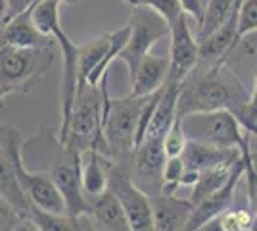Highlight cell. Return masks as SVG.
<instances>
[{
    "instance_id": "cell-10",
    "label": "cell",
    "mask_w": 257,
    "mask_h": 231,
    "mask_svg": "<svg viewBox=\"0 0 257 231\" xmlns=\"http://www.w3.org/2000/svg\"><path fill=\"white\" fill-rule=\"evenodd\" d=\"M200 64V43L194 35L188 16L182 14L171 25L169 35V73L167 85H182V81Z\"/></svg>"
},
{
    "instance_id": "cell-31",
    "label": "cell",
    "mask_w": 257,
    "mask_h": 231,
    "mask_svg": "<svg viewBox=\"0 0 257 231\" xmlns=\"http://www.w3.org/2000/svg\"><path fill=\"white\" fill-rule=\"evenodd\" d=\"M238 121L242 123V127L246 129L249 135L257 137V71H255V83H253V91L249 93V100L246 106L236 114Z\"/></svg>"
},
{
    "instance_id": "cell-6",
    "label": "cell",
    "mask_w": 257,
    "mask_h": 231,
    "mask_svg": "<svg viewBox=\"0 0 257 231\" xmlns=\"http://www.w3.org/2000/svg\"><path fill=\"white\" fill-rule=\"evenodd\" d=\"M128 25H131L128 41L123 46L117 60L125 62L128 77H133L139 64L144 60V56L150 54L152 48L160 43L161 39H169L171 27L160 14H156L146 6H133Z\"/></svg>"
},
{
    "instance_id": "cell-17",
    "label": "cell",
    "mask_w": 257,
    "mask_h": 231,
    "mask_svg": "<svg viewBox=\"0 0 257 231\" xmlns=\"http://www.w3.org/2000/svg\"><path fill=\"white\" fill-rule=\"evenodd\" d=\"M88 216L98 231H133L127 214L111 189L90 198Z\"/></svg>"
},
{
    "instance_id": "cell-30",
    "label": "cell",
    "mask_w": 257,
    "mask_h": 231,
    "mask_svg": "<svg viewBox=\"0 0 257 231\" xmlns=\"http://www.w3.org/2000/svg\"><path fill=\"white\" fill-rule=\"evenodd\" d=\"M186 141H188V137H186L184 127H182V120L177 116V120H175V123L171 125V129L163 137V148H165L167 158H171V156H181L182 150H184V146H186Z\"/></svg>"
},
{
    "instance_id": "cell-9",
    "label": "cell",
    "mask_w": 257,
    "mask_h": 231,
    "mask_svg": "<svg viewBox=\"0 0 257 231\" xmlns=\"http://www.w3.org/2000/svg\"><path fill=\"white\" fill-rule=\"evenodd\" d=\"M107 189H111L121 202L131 223V229L156 231L150 195L144 193L121 168L113 164H107Z\"/></svg>"
},
{
    "instance_id": "cell-21",
    "label": "cell",
    "mask_w": 257,
    "mask_h": 231,
    "mask_svg": "<svg viewBox=\"0 0 257 231\" xmlns=\"http://www.w3.org/2000/svg\"><path fill=\"white\" fill-rule=\"evenodd\" d=\"M29 218L41 231H88L96 229L90 216H69V214H58L48 212L39 206H33Z\"/></svg>"
},
{
    "instance_id": "cell-28",
    "label": "cell",
    "mask_w": 257,
    "mask_h": 231,
    "mask_svg": "<svg viewBox=\"0 0 257 231\" xmlns=\"http://www.w3.org/2000/svg\"><path fill=\"white\" fill-rule=\"evenodd\" d=\"M184 174H186V164H184L182 156L167 158L165 168H163V189H161V193L175 195L179 191V187H182Z\"/></svg>"
},
{
    "instance_id": "cell-37",
    "label": "cell",
    "mask_w": 257,
    "mask_h": 231,
    "mask_svg": "<svg viewBox=\"0 0 257 231\" xmlns=\"http://www.w3.org/2000/svg\"><path fill=\"white\" fill-rule=\"evenodd\" d=\"M10 20V6L8 0H0V25Z\"/></svg>"
},
{
    "instance_id": "cell-25",
    "label": "cell",
    "mask_w": 257,
    "mask_h": 231,
    "mask_svg": "<svg viewBox=\"0 0 257 231\" xmlns=\"http://www.w3.org/2000/svg\"><path fill=\"white\" fill-rule=\"evenodd\" d=\"M240 152H242V158H244V179H246L249 210L255 214L257 218V156L251 150L249 141L240 148Z\"/></svg>"
},
{
    "instance_id": "cell-29",
    "label": "cell",
    "mask_w": 257,
    "mask_h": 231,
    "mask_svg": "<svg viewBox=\"0 0 257 231\" xmlns=\"http://www.w3.org/2000/svg\"><path fill=\"white\" fill-rule=\"evenodd\" d=\"M257 31V0H242L238 14V29H236V46L247 35Z\"/></svg>"
},
{
    "instance_id": "cell-27",
    "label": "cell",
    "mask_w": 257,
    "mask_h": 231,
    "mask_svg": "<svg viewBox=\"0 0 257 231\" xmlns=\"http://www.w3.org/2000/svg\"><path fill=\"white\" fill-rule=\"evenodd\" d=\"M127 4L150 8V10H154L156 14H160L161 18L167 22L169 27L184 14L181 8V0H127Z\"/></svg>"
},
{
    "instance_id": "cell-4",
    "label": "cell",
    "mask_w": 257,
    "mask_h": 231,
    "mask_svg": "<svg viewBox=\"0 0 257 231\" xmlns=\"http://www.w3.org/2000/svg\"><path fill=\"white\" fill-rule=\"evenodd\" d=\"M52 64V46H4L0 48V85L10 95H25L43 81Z\"/></svg>"
},
{
    "instance_id": "cell-34",
    "label": "cell",
    "mask_w": 257,
    "mask_h": 231,
    "mask_svg": "<svg viewBox=\"0 0 257 231\" xmlns=\"http://www.w3.org/2000/svg\"><path fill=\"white\" fill-rule=\"evenodd\" d=\"M37 2H39V0H8V6H10V18H14V16L22 14L23 10H27V8L35 6Z\"/></svg>"
},
{
    "instance_id": "cell-19",
    "label": "cell",
    "mask_w": 257,
    "mask_h": 231,
    "mask_svg": "<svg viewBox=\"0 0 257 231\" xmlns=\"http://www.w3.org/2000/svg\"><path fill=\"white\" fill-rule=\"evenodd\" d=\"M81 181L88 198L98 197L107 189V164L100 150L81 154Z\"/></svg>"
},
{
    "instance_id": "cell-18",
    "label": "cell",
    "mask_w": 257,
    "mask_h": 231,
    "mask_svg": "<svg viewBox=\"0 0 257 231\" xmlns=\"http://www.w3.org/2000/svg\"><path fill=\"white\" fill-rule=\"evenodd\" d=\"M179 91L181 85H167L161 91V97L156 104V110L152 116L148 129L144 137H154V139H163L171 125L177 120V102H179Z\"/></svg>"
},
{
    "instance_id": "cell-14",
    "label": "cell",
    "mask_w": 257,
    "mask_h": 231,
    "mask_svg": "<svg viewBox=\"0 0 257 231\" xmlns=\"http://www.w3.org/2000/svg\"><path fill=\"white\" fill-rule=\"evenodd\" d=\"M156 231H184L186 221L192 214L194 204L188 198H181L167 193L150 197Z\"/></svg>"
},
{
    "instance_id": "cell-41",
    "label": "cell",
    "mask_w": 257,
    "mask_h": 231,
    "mask_svg": "<svg viewBox=\"0 0 257 231\" xmlns=\"http://www.w3.org/2000/svg\"><path fill=\"white\" fill-rule=\"evenodd\" d=\"M0 154H2V141H0Z\"/></svg>"
},
{
    "instance_id": "cell-22",
    "label": "cell",
    "mask_w": 257,
    "mask_h": 231,
    "mask_svg": "<svg viewBox=\"0 0 257 231\" xmlns=\"http://www.w3.org/2000/svg\"><path fill=\"white\" fill-rule=\"evenodd\" d=\"M238 0H207L205 2V14L202 25L196 29L198 43L207 39L211 33H215L219 27H223L226 20L234 14Z\"/></svg>"
},
{
    "instance_id": "cell-43",
    "label": "cell",
    "mask_w": 257,
    "mask_h": 231,
    "mask_svg": "<svg viewBox=\"0 0 257 231\" xmlns=\"http://www.w3.org/2000/svg\"><path fill=\"white\" fill-rule=\"evenodd\" d=\"M125 2H127V0H125Z\"/></svg>"
},
{
    "instance_id": "cell-12",
    "label": "cell",
    "mask_w": 257,
    "mask_h": 231,
    "mask_svg": "<svg viewBox=\"0 0 257 231\" xmlns=\"http://www.w3.org/2000/svg\"><path fill=\"white\" fill-rule=\"evenodd\" d=\"M244 177V158L240 156V160L232 166V172H230V177L226 181L223 187L219 191H215L213 195H209L207 198H204L200 204H196L192 208V214L186 221V227L184 231H192L200 225L207 223L209 220L213 218H219L225 210H228L232 206V200H234V193L240 181Z\"/></svg>"
},
{
    "instance_id": "cell-11",
    "label": "cell",
    "mask_w": 257,
    "mask_h": 231,
    "mask_svg": "<svg viewBox=\"0 0 257 231\" xmlns=\"http://www.w3.org/2000/svg\"><path fill=\"white\" fill-rule=\"evenodd\" d=\"M167 154L163 139L144 137L135 148V183L150 197L160 195L163 189V168Z\"/></svg>"
},
{
    "instance_id": "cell-35",
    "label": "cell",
    "mask_w": 257,
    "mask_h": 231,
    "mask_svg": "<svg viewBox=\"0 0 257 231\" xmlns=\"http://www.w3.org/2000/svg\"><path fill=\"white\" fill-rule=\"evenodd\" d=\"M12 231H41L37 225H35V221L31 218H22V220L16 223V227Z\"/></svg>"
},
{
    "instance_id": "cell-39",
    "label": "cell",
    "mask_w": 257,
    "mask_h": 231,
    "mask_svg": "<svg viewBox=\"0 0 257 231\" xmlns=\"http://www.w3.org/2000/svg\"><path fill=\"white\" fill-rule=\"evenodd\" d=\"M58 2H60V4H77L79 0H58Z\"/></svg>"
},
{
    "instance_id": "cell-32",
    "label": "cell",
    "mask_w": 257,
    "mask_h": 231,
    "mask_svg": "<svg viewBox=\"0 0 257 231\" xmlns=\"http://www.w3.org/2000/svg\"><path fill=\"white\" fill-rule=\"evenodd\" d=\"M22 218L23 216L12 206L10 202H6L0 197V231H12Z\"/></svg>"
},
{
    "instance_id": "cell-38",
    "label": "cell",
    "mask_w": 257,
    "mask_h": 231,
    "mask_svg": "<svg viewBox=\"0 0 257 231\" xmlns=\"http://www.w3.org/2000/svg\"><path fill=\"white\" fill-rule=\"evenodd\" d=\"M8 95H10V93H8L6 89L0 85V110L4 108V100H6V97H8Z\"/></svg>"
},
{
    "instance_id": "cell-20",
    "label": "cell",
    "mask_w": 257,
    "mask_h": 231,
    "mask_svg": "<svg viewBox=\"0 0 257 231\" xmlns=\"http://www.w3.org/2000/svg\"><path fill=\"white\" fill-rule=\"evenodd\" d=\"M0 197L6 202H10L23 218H29L33 208L31 200L20 185V179L14 172L12 162L4 154H0Z\"/></svg>"
},
{
    "instance_id": "cell-36",
    "label": "cell",
    "mask_w": 257,
    "mask_h": 231,
    "mask_svg": "<svg viewBox=\"0 0 257 231\" xmlns=\"http://www.w3.org/2000/svg\"><path fill=\"white\" fill-rule=\"evenodd\" d=\"M192 231H223V227H221L219 218H213V220H209L207 223H204V225H200V227H196Z\"/></svg>"
},
{
    "instance_id": "cell-26",
    "label": "cell",
    "mask_w": 257,
    "mask_h": 231,
    "mask_svg": "<svg viewBox=\"0 0 257 231\" xmlns=\"http://www.w3.org/2000/svg\"><path fill=\"white\" fill-rule=\"evenodd\" d=\"M219 221L223 231H253L255 214L249 208H228L219 216Z\"/></svg>"
},
{
    "instance_id": "cell-8",
    "label": "cell",
    "mask_w": 257,
    "mask_h": 231,
    "mask_svg": "<svg viewBox=\"0 0 257 231\" xmlns=\"http://www.w3.org/2000/svg\"><path fill=\"white\" fill-rule=\"evenodd\" d=\"M58 158L50 168V177L58 187L65 202V212L69 216H88L90 198L86 197L83 181H81V156L67 150L64 144L58 143Z\"/></svg>"
},
{
    "instance_id": "cell-1",
    "label": "cell",
    "mask_w": 257,
    "mask_h": 231,
    "mask_svg": "<svg viewBox=\"0 0 257 231\" xmlns=\"http://www.w3.org/2000/svg\"><path fill=\"white\" fill-rule=\"evenodd\" d=\"M249 100V93L244 83L225 66L217 64L209 66L202 73L194 69L182 81L177 102V116L186 118L192 114L230 110L238 114Z\"/></svg>"
},
{
    "instance_id": "cell-3",
    "label": "cell",
    "mask_w": 257,
    "mask_h": 231,
    "mask_svg": "<svg viewBox=\"0 0 257 231\" xmlns=\"http://www.w3.org/2000/svg\"><path fill=\"white\" fill-rule=\"evenodd\" d=\"M0 141H2V154L12 162L14 172L20 179V185L29 197L33 206H39L48 212L67 214L64 198L58 187L54 185L50 174L27 170L25 158H23V139L20 131L12 125H0Z\"/></svg>"
},
{
    "instance_id": "cell-40",
    "label": "cell",
    "mask_w": 257,
    "mask_h": 231,
    "mask_svg": "<svg viewBox=\"0 0 257 231\" xmlns=\"http://www.w3.org/2000/svg\"><path fill=\"white\" fill-rule=\"evenodd\" d=\"M253 231H257V218H255V225H253Z\"/></svg>"
},
{
    "instance_id": "cell-42",
    "label": "cell",
    "mask_w": 257,
    "mask_h": 231,
    "mask_svg": "<svg viewBox=\"0 0 257 231\" xmlns=\"http://www.w3.org/2000/svg\"><path fill=\"white\" fill-rule=\"evenodd\" d=\"M205 2H207V0H205Z\"/></svg>"
},
{
    "instance_id": "cell-24",
    "label": "cell",
    "mask_w": 257,
    "mask_h": 231,
    "mask_svg": "<svg viewBox=\"0 0 257 231\" xmlns=\"http://www.w3.org/2000/svg\"><path fill=\"white\" fill-rule=\"evenodd\" d=\"M109 48V33L98 37L90 43L79 46V83H86L88 77L96 71Z\"/></svg>"
},
{
    "instance_id": "cell-13",
    "label": "cell",
    "mask_w": 257,
    "mask_h": 231,
    "mask_svg": "<svg viewBox=\"0 0 257 231\" xmlns=\"http://www.w3.org/2000/svg\"><path fill=\"white\" fill-rule=\"evenodd\" d=\"M31 8L23 10L22 14L14 16L6 23L0 25V48L4 46L29 48V46H54L56 44L54 37L41 33L35 27L31 20Z\"/></svg>"
},
{
    "instance_id": "cell-23",
    "label": "cell",
    "mask_w": 257,
    "mask_h": 231,
    "mask_svg": "<svg viewBox=\"0 0 257 231\" xmlns=\"http://www.w3.org/2000/svg\"><path fill=\"white\" fill-rule=\"evenodd\" d=\"M232 166H221V168H211V170H204L200 172L198 179L194 181V185L190 187V195L188 200L192 202L194 206L200 204L204 198H207L209 195H213L215 191L225 185L230 177Z\"/></svg>"
},
{
    "instance_id": "cell-33",
    "label": "cell",
    "mask_w": 257,
    "mask_h": 231,
    "mask_svg": "<svg viewBox=\"0 0 257 231\" xmlns=\"http://www.w3.org/2000/svg\"><path fill=\"white\" fill-rule=\"evenodd\" d=\"M181 8L188 18H192L198 27L202 25L205 14V0H181Z\"/></svg>"
},
{
    "instance_id": "cell-7",
    "label": "cell",
    "mask_w": 257,
    "mask_h": 231,
    "mask_svg": "<svg viewBox=\"0 0 257 231\" xmlns=\"http://www.w3.org/2000/svg\"><path fill=\"white\" fill-rule=\"evenodd\" d=\"M182 127L188 139L215 144L221 148L240 150L251 137L230 110L186 116L182 118Z\"/></svg>"
},
{
    "instance_id": "cell-44",
    "label": "cell",
    "mask_w": 257,
    "mask_h": 231,
    "mask_svg": "<svg viewBox=\"0 0 257 231\" xmlns=\"http://www.w3.org/2000/svg\"><path fill=\"white\" fill-rule=\"evenodd\" d=\"M96 231H98V229H96Z\"/></svg>"
},
{
    "instance_id": "cell-5",
    "label": "cell",
    "mask_w": 257,
    "mask_h": 231,
    "mask_svg": "<svg viewBox=\"0 0 257 231\" xmlns=\"http://www.w3.org/2000/svg\"><path fill=\"white\" fill-rule=\"evenodd\" d=\"M148 97L127 95L125 99H109L106 116H104V141H106L107 152L115 156H127L135 152L139 121Z\"/></svg>"
},
{
    "instance_id": "cell-16",
    "label": "cell",
    "mask_w": 257,
    "mask_h": 231,
    "mask_svg": "<svg viewBox=\"0 0 257 231\" xmlns=\"http://www.w3.org/2000/svg\"><path fill=\"white\" fill-rule=\"evenodd\" d=\"M169 73V56L148 54L139 64L135 75L131 77V97H148L163 89Z\"/></svg>"
},
{
    "instance_id": "cell-15",
    "label": "cell",
    "mask_w": 257,
    "mask_h": 231,
    "mask_svg": "<svg viewBox=\"0 0 257 231\" xmlns=\"http://www.w3.org/2000/svg\"><path fill=\"white\" fill-rule=\"evenodd\" d=\"M181 156L186 164V170L204 172V170L221 168V166H234L240 160L242 152L238 148H221L215 144L188 139Z\"/></svg>"
},
{
    "instance_id": "cell-2",
    "label": "cell",
    "mask_w": 257,
    "mask_h": 231,
    "mask_svg": "<svg viewBox=\"0 0 257 231\" xmlns=\"http://www.w3.org/2000/svg\"><path fill=\"white\" fill-rule=\"evenodd\" d=\"M106 83L107 77H104L98 85L79 83L67 131L58 141L79 156L86 150H107L104 141V116L109 102Z\"/></svg>"
}]
</instances>
